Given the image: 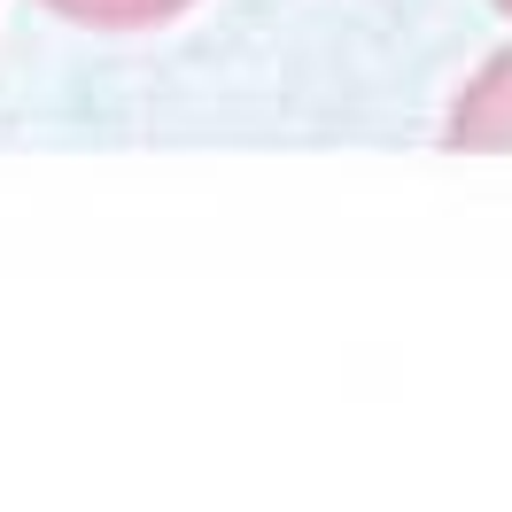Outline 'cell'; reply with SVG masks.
<instances>
[{
    "label": "cell",
    "instance_id": "obj_2",
    "mask_svg": "<svg viewBox=\"0 0 512 512\" xmlns=\"http://www.w3.org/2000/svg\"><path fill=\"white\" fill-rule=\"evenodd\" d=\"M39 8L86 32H156V24H179L194 0H39Z\"/></svg>",
    "mask_w": 512,
    "mask_h": 512
},
{
    "label": "cell",
    "instance_id": "obj_1",
    "mask_svg": "<svg viewBox=\"0 0 512 512\" xmlns=\"http://www.w3.org/2000/svg\"><path fill=\"white\" fill-rule=\"evenodd\" d=\"M443 148H466V156H512V47H497V55L450 94Z\"/></svg>",
    "mask_w": 512,
    "mask_h": 512
},
{
    "label": "cell",
    "instance_id": "obj_3",
    "mask_svg": "<svg viewBox=\"0 0 512 512\" xmlns=\"http://www.w3.org/2000/svg\"><path fill=\"white\" fill-rule=\"evenodd\" d=\"M489 8H497V16H512V0H489Z\"/></svg>",
    "mask_w": 512,
    "mask_h": 512
}]
</instances>
